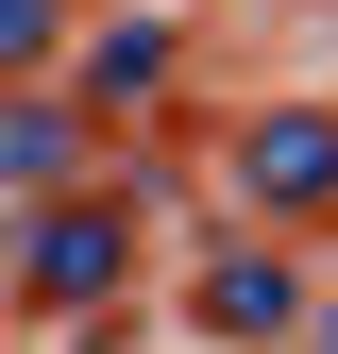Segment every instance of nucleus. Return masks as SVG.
Segmentation results:
<instances>
[{"label":"nucleus","instance_id":"obj_5","mask_svg":"<svg viewBox=\"0 0 338 354\" xmlns=\"http://www.w3.org/2000/svg\"><path fill=\"white\" fill-rule=\"evenodd\" d=\"M68 169H84V136H68V84L34 68L17 102H0V186H68Z\"/></svg>","mask_w":338,"mask_h":354},{"label":"nucleus","instance_id":"obj_2","mask_svg":"<svg viewBox=\"0 0 338 354\" xmlns=\"http://www.w3.org/2000/svg\"><path fill=\"white\" fill-rule=\"evenodd\" d=\"M118 270H136V203H118V186H51V219H34V287L84 304V287H118Z\"/></svg>","mask_w":338,"mask_h":354},{"label":"nucleus","instance_id":"obj_1","mask_svg":"<svg viewBox=\"0 0 338 354\" xmlns=\"http://www.w3.org/2000/svg\"><path fill=\"white\" fill-rule=\"evenodd\" d=\"M237 203L254 219H338V118L321 102H254L237 118Z\"/></svg>","mask_w":338,"mask_h":354},{"label":"nucleus","instance_id":"obj_6","mask_svg":"<svg viewBox=\"0 0 338 354\" xmlns=\"http://www.w3.org/2000/svg\"><path fill=\"white\" fill-rule=\"evenodd\" d=\"M34 68H68V0H0V84H34Z\"/></svg>","mask_w":338,"mask_h":354},{"label":"nucleus","instance_id":"obj_4","mask_svg":"<svg viewBox=\"0 0 338 354\" xmlns=\"http://www.w3.org/2000/svg\"><path fill=\"white\" fill-rule=\"evenodd\" d=\"M169 51H186L169 17H118V34H84L51 84H68V102H152V84H169Z\"/></svg>","mask_w":338,"mask_h":354},{"label":"nucleus","instance_id":"obj_7","mask_svg":"<svg viewBox=\"0 0 338 354\" xmlns=\"http://www.w3.org/2000/svg\"><path fill=\"white\" fill-rule=\"evenodd\" d=\"M305 354H338V304H305Z\"/></svg>","mask_w":338,"mask_h":354},{"label":"nucleus","instance_id":"obj_3","mask_svg":"<svg viewBox=\"0 0 338 354\" xmlns=\"http://www.w3.org/2000/svg\"><path fill=\"white\" fill-rule=\"evenodd\" d=\"M186 321H203V337H237V354H271V337H305V270H287V253H203Z\"/></svg>","mask_w":338,"mask_h":354}]
</instances>
